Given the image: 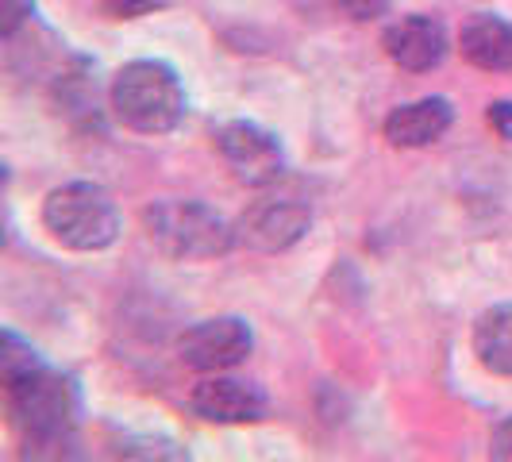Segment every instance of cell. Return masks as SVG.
Listing matches in <instances>:
<instances>
[{
    "label": "cell",
    "instance_id": "6da1fadb",
    "mask_svg": "<svg viewBox=\"0 0 512 462\" xmlns=\"http://www.w3.org/2000/svg\"><path fill=\"white\" fill-rule=\"evenodd\" d=\"M4 389H8V416L31 447H62L74 439L81 397L66 374L35 366L20 378L4 382Z\"/></svg>",
    "mask_w": 512,
    "mask_h": 462
},
{
    "label": "cell",
    "instance_id": "7a4b0ae2",
    "mask_svg": "<svg viewBox=\"0 0 512 462\" xmlns=\"http://www.w3.org/2000/svg\"><path fill=\"white\" fill-rule=\"evenodd\" d=\"M112 112L139 135H166L185 116V89L166 62L135 58L112 77Z\"/></svg>",
    "mask_w": 512,
    "mask_h": 462
},
{
    "label": "cell",
    "instance_id": "3957f363",
    "mask_svg": "<svg viewBox=\"0 0 512 462\" xmlns=\"http://www.w3.org/2000/svg\"><path fill=\"white\" fill-rule=\"evenodd\" d=\"M143 224L154 247L178 262H208L239 243L228 220L201 201H154L143 212Z\"/></svg>",
    "mask_w": 512,
    "mask_h": 462
},
{
    "label": "cell",
    "instance_id": "277c9868",
    "mask_svg": "<svg viewBox=\"0 0 512 462\" xmlns=\"http://www.w3.org/2000/svg\"><path fill=\"white\" fill-rule=\"evenodd\" d=\"M43 224L70 251H104L120 235V212L93 181H70L47 193Z\"/></svg>",
    "mask_w": 512,
    "mask_h": 462
},
{
    "label": "cell",
    "instance_id": "5b68a950",
    "mask_svg": "<svg viewBox=\"0 0 512 462\" xmlns=\"http://www.w3.org/2000/svg\"><path fill=\"white\" fill-rule=\"evenodd\" d=\"M216 147L231 166L235 181L251 185V189H266L285 174V154L278 139L266 128H258L251 120H231L216 131Z\"/></svg>",
    "mask_w": 512,
    "mask_h": 462
},
{
    "label": "cell",
    "instance_id": "8992f818",
    "mask_svg": "<svg viewBox=\"0 0 512 462\" xmlns=\"http://www.w3.org/2000/svg\"><path fill=\"white\" fill-rule=\"evenodd\" d=\"M255 347V335L247 328V320L239 316H212V320H201L193 324L189 332L178 339V355L189 370L197 374H220V370H231L251 355Z\"/></svg>",
    "mask_w": 512,
    "mask_h": 462
},
{
    "label": "cell",
    "instance_id": "52a82bcc",
    "mask_svg": "<svg viewBox=\"0 0 512 462\" xmlns=\"http://www.w3.org/2000/svg\"><path fill=\"white\" fill-rule=\"evenodd\" d=\"M308 224H312V212L301 201H262L239 220L235 239L251 251L278 255V251H289L293 243L305 239Z\"/></svg>",
    "mask_w": 512,
    "mask_h": 462
},
{
    "label": "cell",
    "instance_id": "ba28073f",
    "mask_svg": "<svg viewBox=\"0 0 512 462\" xmlns=\"http://www.w3.org/2000/svg\"><path fill=\"white\" fill-rule=\"evenodd\" d=\"M189 409L212 424H251L266 416V393L239 378H205L189 393Z\"/></svg>",
    "mask_w": 512,
    "mask_h": 462
},
{
    "label": "cell",
    "instance_id": "9c48e42d",
    "mask_svg": "<svg viewBox=\"0 0 512 462\" xmlns=\"http://www.w3.org/2000/svg\"><path fill=\"white\" fill-rule=\"evenodd\" d=\"M382 47L401 70L428 74L447 58V31L432 16H405L393 27H385Z\"/></svg>",
    "mask_w": 512,
    "mask_h": 462
},
{
    "label": "cell",
    "instance_id": "30bf717a",
    "mask_svg": "<svg viewBox=\"0 0 512 462\" xmlns=\"http://www.w3.org/2000/svg\"><path fill=\"white\" fill-rule=\"evenodd\" d=\"M451 120H455L451 101H443V97H424V101L401 104V108L389 112V120H385V139H389L393 147H428V143H436V139L447 135Z\"/></svg>",
    "mask_w": 512,
    "mask_h": 462
},
{
    "label": "cell",
    "instance_id": "8fae6325",
    "mask_svg": "<svg viewBox=\"0 0 512 462\" xmlns=\"http://www.w3.org/2000/svg\"><path fill=\"white\" fill-rule=\"evenodd\" d=\"M462 58L478 70L489 74H505L512 70V24L501 16H474L462 27Z\"/></svg>",
    "mask_w": 512,
    "mask_h": 462
},
{
    "label": "cell",
    "instance_id": "7c38bea8",
    "mask_svg": "<svg viewBox=\"0 0 512 462\" xmlns=\"http://www.w3.org/2000/svg\"><path fill=\"white\" fill-rule=\"evenodd\" d=\"M474 355L489 374L512 378V305H493L474 324Z\"/></svg>",
    "mask_w": 512,
    "mask_h": 462
},
{
    "label": "cell",
    "instance_id": "4fadbf2b",
    "mask_svg": "<svg viewBox=\"0 0 512 462\" xmlns=\"http://www.w3.org/2000/svg\"><path fill=\"white\" fill-rule=\"evenodd\" d=\"M35 366H43L39 355H35L27 343H20L12 332H4V339H0V374H4V382L20 378V374L35 370Z\"/></svg>",
    "mask_w": 512,
    "mask_h": 462
},
{
    "label": "cell",
    "instance_id": "5bb4252c",
    "mask_svg": "<svg viewBox=\"0 0 512 462\" xmlns=\"http://www.w3.org/2000/svg\"><path fill=\"white\" fill-rule=\"evenodd\" d=\"M335 8L343 12V16H351V20H378L385 16V8H389V0H332Z\"/></svg>",
    "mask_w": 512,
    "mask_h": 462
},
{
    "label": "cell",
    "instance_id": "9a60e30c",
    "mask_svg": "<svg viewBox=\"0 0 512 462\" xmlns=\"http://www.w3.org/2000/svg\"><path fill=\"white\" fill-rule=\"evenodd\" d=\"M170 0H104V8L112 16H124V20H135V16H147L154 8H166Z\"/></svg>",
    "mask_w": 512,
    "mask_h": 462
},
{
    "label": "cell",
    "instance_id": "2e32d148",
    "mask_svg": "<svg viewBox=\"0 0 512 462\" xmlns=\"http://www.w3.org/2000/svg\"><path fill=\"white\" fill-rule=\"evenodd\" d=\"M489 455H493V459H501V462H512V416H505V420L493 428Z\"/></svg>",
    "mask_w": 512,
    "mask_h": 462
},
{
    "label": "cell",
    "instance_id": "e0dca14e",
    "mask_svg": "<svg viewBox=\"0 0 512 462\" xmlns=\"http://www.w3.org/2000/svg\"><path fill=\"white\" fill-rule=\"evenodd\" d=\"M31 16V0H4V39H12Z\"/></svg>",
    "mask_w": 512,
    "mask_h": 462
},
{
    "label": "cell",
    "instance_id": "ac0fdd59",
    "mask_svg": "<svg viewBox=\"0 0 512 462\" xmlns=\"http://www.w3.org/2000/svg\"><path fill=\"white\" fill-rule=\"evenodd\" d=\"M489 124L501 131L505 139H512V104L509 101H497L489 104Z\"/></svg>",
    "mask_w": 512,
    "mask_h": 462
}]
</instances>
